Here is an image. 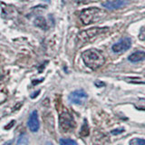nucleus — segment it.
I'll return each mask as SVG.
<instances>
[{"label": "nucleus", "mask_w": 145, "mask_h": 145, "mask_svg": "<svg viewBox=\"0 0 145 145\" xmlns=\"http://www.w3.org/2000/svg\"><path fill=\"white\" fill-rule=\"evenodd\" d=\"M82 58L84 65L92 70H97L105 63V58L102 51L98 49H88L82 53Z\"/></svg>", "instance_id": "obj_1"}, {"label": "nucleus", "mask_w": 145, "mask_h": 145, "mask_svg": "<svg viewBox=\"0 0 145 145\" xmlns=\"http://www.w3.org/2000/svg\"><path fill=\"white\" fill-rule=\"evenodd\" d=\"M107 16L105 10L100 9L98 7H90L85 8L80 14V19L84 25L93 24L101 21Z\"/></svg>", "instance_id": "obj_2"}, {"label": "nucleus", "mask_w": 145, "mask_h": 145, "mask_svg": "<svg viewBox=\"0 0 145 145\" xmlns=\"http://www.w3.org/2000/svg\"><path fill=\"white\" fill-rule=\"evenodd\" d=\"M109 30V27H92V28L81 31L77 35V40L80 44L87 43L89 41H92L94 37L102 35L103 33H106Z\"/></svg>", "instance_id": "obj_3"}, {"label": "nucleus", "mask_w": 145, "mask_h": 145, "mask_svg": "<svg viewBox=\"0 0 145 145\" xmlns=\"http://www.w3.org/2000/svg\"><path fill=\"white\" fill-rule=\"evenodd\" d=\"M59 126L63 131H71L75 127V121L69 112H63L59 116Z\"/></svg>", "instance_id": "obj_4"}, {"label": "nucleus", "mask_w": 145, "mask_h": 145, "mask_svg": "<svg viewBox=\"0 0 145 145\" xmlns=\"http://www.w3.org/2000/svg\"><path fill=\"white\" fill-rule=\"evenodd\" d=\"M88 95L84 90H76L69 94V101L77 105H82L87 100Z\"/></svg>", "instance_id": "obj_5"}, {"label": "nucleus", "mask_w": 145, "mask_h": 145, "mask_svg": "<svg viewBox=\"0 0 145 145\" xmlns=\"http://www.w3.org/2000/svg\"><path fill=\"white\" fill-rule=\"evenodd\" d=\"M131 45V40L129 37H124L120 40L118 43H115L112 46V50L114 53L120 54L124 51H127Z\"/></svg>", "instance_id": "obj_6"}, {"label": "nucleus", "mask_w": 145, "mask_h": 145, "mask_svg": "<svg viewBox=\"0 0 145 145\" xmlns=\"http://www.w3.org/2000/svg\"><path fill=\"white\" fill-rule=\"evenodd\" d=\"M27 125H28V128L33 133H36L39 130L40 127V122L38 119V113L37 111H33L31 112V114L28 118V121H27Z\"/></svg>", "instance_id": "obj_7"}, {"label": "nucleus", "mask_w": 145, "mask_h": 145, "mask_svg": "<svg viewBox=\"0 0 145 145\" xmlns=\"http://www.w3.org/2000/svg\"><path fill=\"white\" fill-rule=\"evenodd\" d=\"M128 0H112V1H108L104 3L103 6L107 8L111 9V10H115V9H119L121 7H123L128 4Z\"/></svg>", "instance_id": "obj_8"}, {"label": "nucleus", "mask_w": 145, "mask_h": 145, "mask_svg": "<svg viewBox=\"0 0 145 145\" xmlns=\"http://www.w3.org/2000/svg\"><path fill=\"white\" fill-rule=\"evenodd\" d=\"M128 60L131 63H138L145 60V52L144 51H136L130 54Z\"/></svg>", "instance_id": "obj_9"}, {"label": "nucleus", "mask_w": 145, "mask_h": 145, "mask_svg": "<svg viewBox=\"0 0 145 145\" xmlns=\"http://www.w3.org/2000/svg\"><path fill=\"white\" fill-rule=\"evenodd\" d=\"M35 25L36 26H38L40 27L41 29H43V30H46L48 29V25H47V23L46 21H45V19L43 17V16H37L35 19Z\"/></svg>", "instance_id": "obj_10"}, {"label": "nucleus", "mask_w": 145, "mask_h": 145, "mask_svg": "<svg viewBox=\"0 0 145 145\" xmlns=\"http://www.w3.org/2000/svg\"><path fill=\"white\" fill-rule=\"evenodd\" d=\"M89 133H90V130H89L88 122H87V120L84 119V124L82 126V129L80 131V134H81V136H84V137H86V136L89 135Z\"/></svg>", "instance_id": "obj_11"}, {"label": "nucleus", "mask_w": 145, "mask_h": 145, "mask_svg": "<svg viewBox=\"0 0 145 145\" xmlns=\"http://www.w3.org/2000/svg\"><path fill=\"white\" fill-rule=\"evenodd\" d=\"M60 144L61 145H78L75 140L71 139H60Z\"/></svg>", "instance_id": "obj_12"}, {"label": "nucleus", "mask_w": 145, "mask_h": 145, "mask_svg": "<svg viewBox=\"0 0 145 145\" xmlns=\"http://www.w3.org/2000/svg\"><path fill=\"white\" fill-rule=\"evenodd\" d=\"M130 145H145V140L142 138H134L131 140Z\"/></svg>", "instance_id": "obj_13"}, {"label": "nucleus", "mask_w": 145, "mask_h": 145, "mask_svg": "<svg viewBox=\"0 0 145 145\" xmlns=\"http://www.w3.org/2000/svg\"><path fill=\"white\" fill-rule=\"evenodd\" d=\"M139 39L142 41H145V25L140 27V33H139Z\"/></svg>", "instance_id": "obj_14"}, {"label": "nucleus", "mask_w": 145, "mask_h": 145, "mask_svg": "<svg viewBox=\"0 0 145 145\" xmlns=\"http://www.w3.org/2000/svg\"><path fill=\"white\" fill-rule=\"evenodd\" d=\"M124 131V129L123 128H121V129H114V130H112V131H111V134H112V135H118V134H121V133H122Z\"/></svg>", "instance_id": "obj_15"}, {"label": "nucleus", "mask_w": 145, "mask_h": 145, "mask_svg": "<svg viewBox=\"0 0 145 145\" xmlns=\"http://www.w3.org/2000/svg\"><path fill=\"white\" fill-rule=\"evenodd\" d=\"M95 85L96 86H104V83H103V82H95Z\"/></svg>", "instance_id": "obj_16"}, {"label": "nucleus", "mask_w": 145, "mask_h": 145, "mask_svg": "<svg viewBox=\"0 0 145 145\" xmlns=\"http://www.w3.org/2000/svg\"><path fill=\"white\" fill-rule=\"evenodd\" d=\"M39 93H40V91H37V92H36L35 93L32 94V95H31V97H32V98H35V97L36 96V95H38V94H39Z\"/></svg>", "instance_id": "obj_17"}, {"label": "nucleus", "mask_w": 145, "mask_h": 145, "mask_svg": "<svg viewBox=\"0 0 145 145\" xmlns=\"http://www.w3.org/2000/svg\"><path fill=\"white\" fill-rule=\"evenodd\" d=\"M46 145H54V144H53L52 142H47V143H46Z\"/></svg>", "instance_id": "obj_18"}]
</instances>
